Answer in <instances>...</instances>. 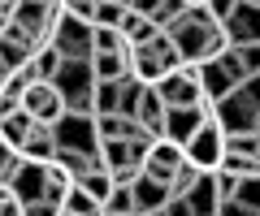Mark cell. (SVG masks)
<instances>
[{
    "instance_id": "obj_1",
    "label": "cell",
    "mask_w": 260,
    "mask_h": 216,
    "mask_svg": "<svg viewBox=\"0 0 260 216\" xmlns=\"http://www.w3.org/2000/svg\"><path fill=\"white\" fill-rule=\"evenodd\" d=\"M165 35H169V44L178 48L182 65H191V69H200V65H208V61H217L225 48H230L225 26L213 18V0H186L182 18H178Z\"/></svg>"
},
{
    "instance_id": "obj_2",
    "label": "cell",
    "mask_w": 260,
    "mask_h": 216,
    "mask_svg": "<svg viewBox=\"0 0 260 216\" xmlns=\"http://www.w3.org/2000/svg\"><path fill=\"white\" fill-rule=\"evenodd\" d=\"M174 69H182V57H178V48L169 44V35H156L143 48H130V78H135V82L156 87V82H165Z\"/></svg>"
},
{
    "instance_id": "obj_3",
    "label": "cell",
    "mask_w": 260,
    "mask_h": 216,
    "mask_svg": "<svg viewBox=\"0 0 260 216\" xmlns=\"http://www.w3.org/2000/svg\"><path fill=\"white\" fill-rule=\"evenodd\" d=\"M52 87L61 91L65 113L91 117V95H95V74H91V61H61V69H56Z\"/></svg>"
},
{
    "instance_id": "obj_4",
    "label": "cell",
    "mask_w": 260,
    "mask_h": 216,
    "mask_svg": "<svg viewBox=\"0 0 260 216\" xmlns=\"http://www.w3.org/2000/svg\"><path fill=\"white\" fill-rule=\"evenodd\" d=\"M243 78H247V69H243V61H239L234 48H225L217 61L200 65V87H204V100L208 104H221L225 95H234L243 87Z\"/></svg>"
},
{
    "instance_id": "obj_5",
    "label": "cell",
    "mask_w": 260,
    "mask_h": 216,
    "mask_svg": "<svg viewBox=\"0 0 260 216\" xmlns=\"http://www.w3.org/2000/svg\"><path fill=\"white\" fill-rule=\"evenodd\" d=\"M182 151H186V164H191V169L217 173V169H221V160H225V134H221V125L208 117V121L191 134V143H186Z\"/></svg>"
},
{
    "instance_id": "obj_6",
    "label": "cell",
    "mask_w": 260,
    "mask_h": 216,
    "mask_svg": "<svg viewBox=\"0 0 260 216\" xmlns=\"http://www.w3.org/2000/svg\"><path fill=\"white\" fill-rule=\"evenodd\" d=\"M91 35H95V26H87V22L61 13V22H56V30H52L48 44H52V52H56L61 61H91V57H95Z\"/></svg>"
},
{
    "instance_id": "obj_7",
    "label": "cell",
    "mask_w": 260,
    "mask_h": 216,
    "mask_svg": "<svg viewBox=\"0 0 260 216\" xmlns=\"http://www.w3.org/2000/svg\"><path fill=\"white\" fill-rule=\"evenodd\" d=\"M61 13H65V5H56V0L52 5H48V0H22V5H13V26H22L39 48H44L48 39H52Z\"/></svg>"
},
{
    "instance_id": "obj_8",
    "label": "cell",
    "mask_w": 260,
    "mask_h": 216,
    "mask_svg": "<svg viewBox=\"0 0 260 216\" xmlns=\"http://www.w3.org/2000/svg\"><path fill=\"white\" fill-rule=\"evenodd\" d=\"M152 91L165 100V108H200V104H208L204 87H200V69H191V65L174 69V74H169L165 82H156Z\"/></svg>"
},
{
    "instance_id": "obj_9",
    "label": "cell",
    "mask_w": 260,
    "mask_h": 216,
    "mask_svg": "<svg viewBox=\"0 0 260 216\" xmlns=\"http://www.w3.org/2000/svg\"><path fill=\"white\" fill-rule=\"evenodd\" d=\"M56 134V151H91L100 156V134H95V117H78V113H65L61 121L52 125Z\"/></svg>"
},
{
    "instance_id": "obj_10",
    "label": "cell",
    "mask_w": 260,
    "mask_h": 216,
    "mask_svg": "<svg viewBox=\"0 0 260 216\" xmlns=\"http://www.w3.org/2000/svg\"><path fill=\"white\" fill-rule=\"evenodd\" d=\"M22 113L35 125H56L65 117V100H61V91L52 82H30L26 95H22Z\"/></svg>"
},
{
    "instance_id": "obj_11",
    "label": "cell",
    "mask_w": 260,
    "mask_h": 216,
    "mask_svg": "<svg viewBox=\"0 0 260 216\" xmlns=\"http://www.w3.org/2000/svg\"><path fill=\"white\" fill-rule=\"evenodd\" d=\"M186 169V151L178 147V143L169 139H156L148 147V160H143V173H148L152 182H160V186H174V178Z\"/></svg>"
},
{
    "instance_id": "obj_12",
    "label": "cell",
    "mask_w": 260,
    "mask_h": 216,
    "mask_svg": "<svg viewBox=\"0 0 260 216\" xmlns=\"http://www.w3.org/2000/svg\"><path fill=\"white\" fill-rule=\"evenodd\" d=\"M213 121L221 125L225 139H239V134H256V108L243 100L239 91L225 95L221 104H213Z\"/></svg>"
},
{
    "instance_id": "obj_13",
    "label": "cell",
    "mask_w": 260,
    "mask_h": 216,
    "mask_svg": "<svg viewBox=\"0 0 260 216\" xmlns=\"http://www.w3.org/2000/svg\"><path fill=\"white\" fill-rule=\"evenodd\" d=\"M225 39H230V48L260 44V5L256 0H234V13L225 22Z\"/></svg>"
},
{
    "instance_id": "obj_14",
    "label": "cell",
    "mask_w": 260,
    "mask_h": 216,
    "mask_svg": "<svg viewBox=\"0 0 260 216\" xmlns=\"http://www.w3.org/2000/svg\"><path fill=\"white\" fill-rule=\"evenodd\" d=\"M208 117H213V104H200V108H169V117H165V139L178 143V147H186L191 134L200 130Z\"/></svg>"
},
{
    "instance_id": "obj_15",
    "label": "cell",
    "mask_w": 260,
    "mask_h": 216,
    "mask_svg": "<svg viewBox=\"0 0 260 216\" xmlns=\"http://www.w3.org/2000/svg\"><path fill=\"white\" fill-rule=\"evenodd\" d=\"M130 195H135V216H156V212H165L169 207V186H160V182H152L148 173H143L135 186H130Z\"/></svg>"
},
{
    "instance_id": "obj_16",
    "label": "cell",
    "mask_w": 260,
    "mask_h": 216,
    "mask_svg": "<svg viewBox=\"0 0 260 216\" xmlns=\"http://www.w3.org/2000/svg\"><path fill=\"white\" fill-rule=\"evenodd\" d=\"M44 173H48V164H26V160H22L18 178L9 182L13 199H18L22 207H30V203H39V199H44Z\"/></svg>"
},
{
    "instance_id": "obj_17",
    "label": "cell",
    "mask_w": 260,
    "mask_h": 216,
    "mask_svg": "<svg viewBox=\"0 0 260 216\" xmlns=\"http://www.w3.org/2000/svg\"><path fill=\"white\" fill-rule=\"evenodd\" d=\"M18 156L26 160V164H52V160H56V134H52V125H35Z\"/></svg>"
},
{
    "instance_id": "obj_18",
    "label": "cell",
    "mask_w": 260,
    "mask_h": 216,
    "mask_svg": "<svg viewBox=\"0 0 260 216\" xmlns=\"http://www.w3.org/2000/svg\"><path fill=\"white\" fill-rule=\"evenodd\" d=\"M91 74H95V82H126L130 78V48L126 52H95Z\"/></svg>"
},
{
    "instance_id": "obj_19",
    "label": "cell",
    "mask_w": 260,
    "mask_h": 216,
    "mask_svg": "<svg viewBox=\"0 0 260 216\" xmlns=\"http://www.w3.org/2000/svg\"><path fill=\"white\" fill-rule=\"evenodd\" d=\"M165 117H169L165 100H160V95L148 87V91H143V100H139V117H135V121H139L152 139H165Z\"/></svg>"
},
{
    "instance_id": "obj_20",
    "label": "cell",
    "mask_w": 260,
    "mask_h": 216,
    "mask_svg": "<svg viewBox=\"0 0 260 216\" xmlns=\"http://www.w3.org/2000/svg\"><path fill=\"white\" fill-rule=\"evenodd\" d=\"M186 203H191V212L195 216H217L221 212V195H217V182H213V173H204V178L195 182L191 190H186Z\"/></svg>"
},
{
    "instance_id": "obj_21",
    "label": "cell",
    "mask_w": 260,
    "mask_h": 216,
    "mask_svg": "<svg viewBox=\"0 0 260 216\" xmlns=\"http://www.w3.org/2000/svg\"><path fill=\"white\" fill-rule=\"evenodd\" d=\"M156 35H160V30L148 22V13H143L139 5H130V9H126V22H121V39H126L130 48H143V44H152Z\"/></svg>"
},
{
    "instance_id": "obj_22",
    "label": "cell",
    "mask_w": 260,
    "mask_h": 216,
    "mask_svg": "<svg viewBox=\"0 0 260 216\" xmlns=\"http://www.w3.org/2000/svg\"><path fill=\"white\" fill-rule=\"evenodd\" d=\"M52 164H61V169L70 173V178H74V186H78L83 178H91V173L100 169V156H91V151H65V147H61Z\"/></svg>"
},
{
    "instance_id": "obj_23",
    "label": "cell",
    "mask_w": 260,
    "mask_h": 216,
    "mask_svg": "<svg viewBox=\"0 0 260 216\" xmlns=\"http://www.w3.org/2000/svg\"><path fill=\"white\" fill-rule=\"evenodd\" d=\"M70 190H74V178H70V173H65L61 164H48V173H44V203L65 207Z\"/></svg>"
},
{
    "instance_id": "obj_24",
    "label": "cell",
    "mask_w": 260,
    "mask_h": 216,
    "mask_svg": "<svg viewBox=\"0 0 260 216\" xmlns=\"http://www.w3.org/2000/svg\"><path fill=\"white\" fill-rule=\"evenodd\" d=\"M30 130H35V121H30L26 113H13V117L0 121V143H5L9 151H22V143L30 139Z\"/></svg>"
},
{
    "instance_id": "obj_25",
    "label": "cell",
    "mask_w": 260,
    "mask_h": 216,
    "mask_svg": "<svg viewBox=\"0 0 260 216\" xmlns=\"http://www.w3.org/2000/svg\"><path fill=\"white\" fill-rule=\"evenodd\" d=\"M143 13H148V22L152 26L160 30V35H165L169 26H174L178 18H182V9H186V0H160V5H139Z\"/></svg>"
},
{
    "instance_id": "obj_26",
    "label": "cell",
    "mask_w": 260,
    "mask_h": 216,
    "mask_svg": "<svg viewBox=\"0 0 260 216\" xmlns=\"http://www.w3.org/2000/svg\"><path fill=\"white\" fill-rule=\"evenodd\" d=\"M130 0H95V26L100 30H121Z\"/></svg>"
},
{
    "instance_id": "obj_27",
    "label": "cell",
    "mask_w": 260,
    "mask_h": 216,
    "mask_svg": "<svg viewBox=\"0 0 260 216\" xmlns=\"http://www.w3.org/2000/svg\"><path fill=\"white\" fill-rule=\"evenodd\" d=\"M78 190H87V195H91L95 199V203H109V199H113V190H117V182H113L109 178V173H104V169H95L91 173V178H83V182H78Z\"/></svg>"
},
{
    "instance_id": "obj_28",
    "label": "cell",
    "mask_w": 260,
    "mask_h": 216,
    "mask_svg": "<svg viewBox=\"0 0 260 216\" xmlns=\"http://www.w3.org/2000/svg\"><path fill=\"white\" fill-rule=\"evenodd\" d=\"M61 212H70V216H104V207L100 203H95V199L91 195H87V190H70V199H65V207H61Z\"/></svg>"
},
{
    "instance_id": "obj_29",
    "label": "cell",
    "mask_w": 260,
    "mask_h": 216,
    "mask_svg": "<svg viewBox=\"0 0 260 216\" xmlns=\"http://www.w3.org/2000/svg\"><path fill=\"white\" fill-rule=\"evenodd\" d=\"M234 199H239V203L247 207L251 216H260V173H256V178H243V182H239V195H234Z\"/></svg>"
},
{
    "instance_id": "obj_30",
    "label": "cell",
    "mask_w": 260,
    "mask_h": 216,
    "mask_svg": "<svg viewBox=\"0 0 260 216\" xmlns=\"http://www.w3.org/2000/svg\"><path fill=\"white\" fill-rule=\"evenodd\" d=\"M104 212H109V216H135V195H130V186L113 190V199L104 203Z\"/></svg>"
},
{
    "instance_id": "obj_31",
    "label": "cell",
    "mask_w": 260,
    "mask_h": 216,
    "mask_svg": "<svg viewBox=\"0 0 260 216\" xmlns=\"http://www.w3.org/2000/svg\"><path fill=\"white\" fill-rule=\"evenodd\" d=\"M91 44H95V52H126V39H121V30H100L95 26V35H91Z\"/></svg>"
},
{
    "instance_id": "obj_32",
    "label": "cell",
    "mask_w": 260,
    "mask_h": 216,
    "mask_svg": "<svg viewBox=\"0 0 260 216\" xmlns=\"http://www.w3.org/2000/svg\"><path fill=\"white\" fill-rule=\"evenodd\" d=\"M18 169H22V156H18V151H9L5 143H0V186H9V182L18 178Z\"/></svg>"
},
{
    "instance_id": "obj_33",
    "label": "cell",
    "mask_w": 260,
    "mask_h": 216,
    "mask_svg": "<svg viewBox=\"0 0 260 216\" xmlns=\"http://www.w3.org/2000/svg\"><path fill=\"white\" fill-rule=\"evenodd\" d=\"M225 151H230V156H251V160H256V156H260V139H256V134H239V139H225Z\"/></svg>"
},
{
    "instance_id": "obj_34",
    "label": "cell",
    "mask_w": 260,
    "mask_h": 216,
    "mask_svg": "<svg viewBox=\"0 0 260 216\" xmlns=\"http://www.w3.org/2000/svg\"><path fill=\"white\" fill-rule=\"evenodd\" d=\"M234 52H239V61H243V69H247V78H251V74H260V44L234 48Z\"/></svg>"
},
{
    "instance_id": "obj_35",
    "label": "cell",
    "mask_w": 260,
    "mask_h": 216,
    "mask_svg": "<svg viewBox=\"0 0 260 216\" xmlns=\"http://www.w3.org/2000/svg\"><path fill=\"white\" fill-rule=\"evenodd\" d=\"M217 182V195H221V203H230L234 195H239V178H230V173H213Z\"/></svg>"
},
{
    "instance_id": "obj_36",
    "label": "cell",
    "mask_w": 260,
    "mask_h": 216,
    "mask_svg": "<svg viewBox=\"0 0 260 216\" xmlns=\"http://www.w3.org/2000/svg\"><path fill=\"white\" fill-rule=\"evenodd\" d=\"M239 95H243V100H247L251 108H256V113H260V74H251V78H243V87H239Z\"/></svg>"
},
{
    "instance_id": "obj_37",
    "label": "cell",
    "mask_w": 260,
    "mask_h": 216,
    "mask_svg": "<svg viewBox=\"0 0 260 216\" xmlns=\"http://www.w3.org/2000/svg\"><path fill=\"white\" fill-rule=\"evenodd\" d=\"M22 216H61V207H52V203H30V207H22Z\"/></svg>"
},
{
    "instance_id": "obj_38",
    "label": "cell",
    "mask_w": 260,
    "mask_h": 216,
    "mask_svg": "<svg viewBox=\"0 0 260 216\" xmlns=\"http://www.w3.org/2000/svg\"><path fill=\"white\" fill-rule=\"evenodd\" d=\"M165 216H195V212H191V203H186V199H169Z\"/></svg>"
},
{
    "instance_id": "obj_39",
    "label": "cell",
    "mask_w": 260,
    "mask_h": 216,
    "mask_svg": "<svg viewBox=\"0 0 260 216\" xmlns=\"http://www.w3.org/2000/svg\"><path fill=\"white\" fill-rule=\"evenodd\" d=\"M217 216H251V212L239 203V199H230V203H221V212H217Z\"/></svg>"
},
{
    "instance_id": "obj_40",
    "label": "cell",
    "mask_w": 260,
    "mask_h": 216,
    "mask_svg": "<svg viewBox=\"0 0 260 216\" xmlns=\"http://www.w3.org/2000/svg\"><path fill=\"white\" fill-rule=\"evenodd\" d=\"M256 139H260V113H256Z\"/></svg>"
},
{
    "instance_id": "obj_41",
    "label": "cell",
    "mask_w": 260,
    "mask_h": 216,
    "mask_svg": "<svg viewBox=\"0 0 260 216\" xmlns=\"http://www.w3.org/2000/svg\"><path fill=\"white\" fill-rule=\"evenodd\" d=\"M61 216H70V212H61Z\"/></svg>"
},
{
    "instance_id": "obj_42",
    "label": "cell",
    "mask_w": 260,
    "mask_h": 216,
    "mask_svg": "<svg viewBox=\"0 0 260 216\" xmlns=\"http://www.w3.org/2000/svg\"><path fill=\"white\" fill-rule=\"evenodd\" d=\"M256 160H260V156H256Z\"/></svg>"
}]
</instances>
